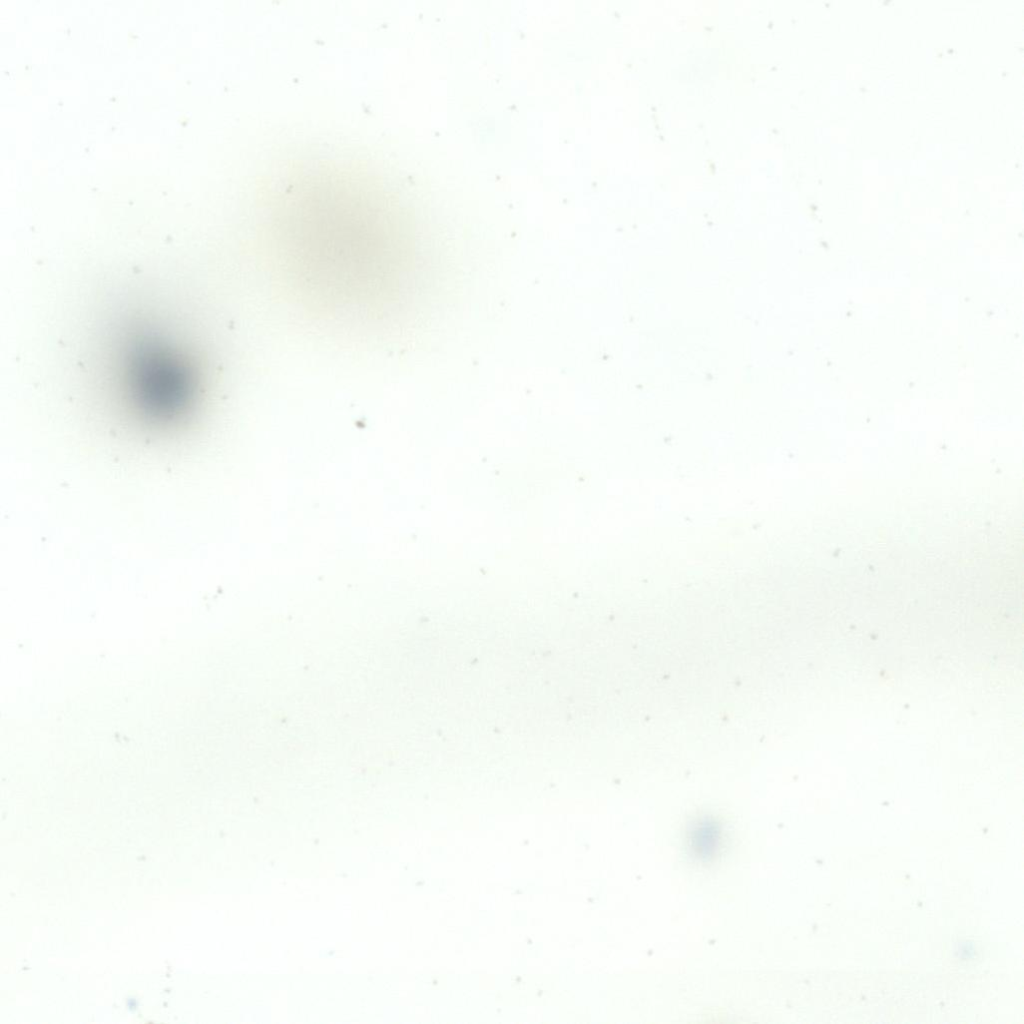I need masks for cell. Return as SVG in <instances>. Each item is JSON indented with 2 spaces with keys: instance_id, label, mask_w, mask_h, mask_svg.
I'll return each mask as SVG.
<instances>
[{
  "instance_id": "1",
  "label": "cell",
  "mask_w": 1024,
  "mask_h": 1024,
  "mask_svg": "<svg viewBox=\"0 0 1024 1024\" xmlns=\"http://www.w3.org/2000/svg\"><path fill=\"white\" fill-rule=\"evenodd\" d=\"M121 370L127 395L150 419L174 420L189 411L199 394V372L191 356L157 333H140L128 342Z\"/></svg>"
}]
</instances>
